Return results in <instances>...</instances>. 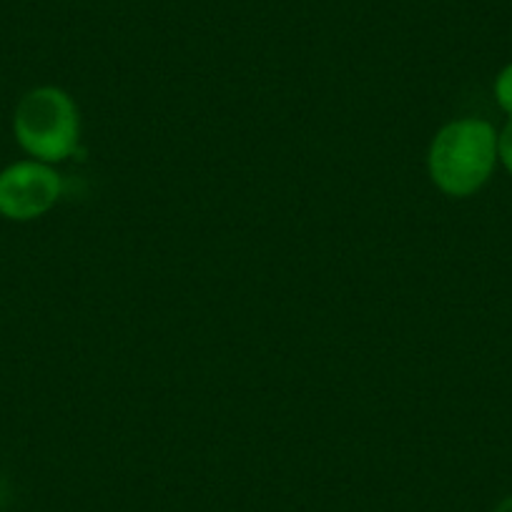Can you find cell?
Here are the masks:
<instances>
[{"mask_svg":"<svg viewBox=\"0 0 512 512\" xmlns=\"http://www.w3.org/2000/svg\"><path fill=\"white\" fill-rule=\"evenodd\" d=\"M495 512H512V495L505 497V500H502L500 505H497Z\"/></svg>","mask_w":512,"mask_h":512,"instance_id":"8992f818","label":"cell"},{"mask_svg":"<svg viewBox=\"0 0 512 512\" xmlns=\"http://www.w3.org/2000/svg\"><path fill=\"white\" fill-rule=\"evenodd\" d=\"M495 98H497V106H500L502 111L512 118V63L510 66L502 68L500 76H497Z\"/></svg>","mask_w":512,"mask_h":512,"instance_id":"277c9868","label":"cell"},{"mask_svg":"<svg viewBox=\"0 0 512 512\" xmlns=\"http://www.w3.org/2000/svg\"><path fill=\"white\" fill-rule=\"evenodd\" d=\"M497 159L512 174V118L507 121V126L502 128L500 134H497Z\"/></svg>","mask_w":512,"mask_h":512,"instance_id":"5b68a950","label":"cell"},{"mask_svg":"<svg viewBox=\"0 0 512 512\" xmlns=\"http://www.w3.org/2000/svg\"><path fill=\"white\" fill-rule=\"evenodd\" d=\"M13 134L31 159L61 164L78 149L81 113L63 88H31L13 111Z\"/></svg>","mask_w":512,"mask_h":512,"instance_id":"7a4b0ae2","label":"cell"},{"mask_svg":"<svg viewBox=\"0 0 512 512\" xmlns=\"http://www.w3.org/2000/svg\"><path fill=\"white\" fill-rule=\"evenodd\" d=\"M63 179L51 164L26 159L0 171V216L8 221H36L58 204Z\"/></svg>","mask_w":512,"mask_h":512,"instance_id":"3957f363","label":"cell"},{"mask_svg":"<svg viewBox=\"0 0 512 512\" xmlns=\"http://www.w3.org/2000/svg\"><path fill=\"white\" fill-rule=\"evenodd\" d=\"M497 164V131L482 118H457L437 131L427 154L432 184L465 199L490 181Z\"/></svg>","mask_w":512,"mask_h":512,"instance_id":"6da1fadb","label":"cell"}]
</instances>
